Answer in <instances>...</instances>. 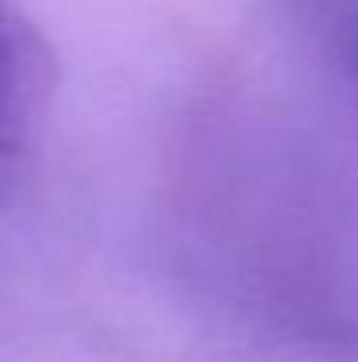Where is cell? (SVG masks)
<instances>
[{"label":"cell","instance_id":"obj_1","mask_svg":"<svg viewBox=\"0 0 358 362\" xmlns=\"http://www.w3.org/2000/svg\"><path fill=\"white\" fill-rule=\"evenodd\" d=\"M54 100V54L39 28L0 0V209L23 185Z\"/></svg>","mask_w":358,"mask_h":362},{"label":"cell","instance_id":"obj_2","mask_svg":"<svg viewBox=\"0 0 358 362\" xmlns=\"http://www.w3.org/2000/svg\"><path fill=\"white\" fill-rule=\"evenodd\" d=\"M320 47L358 81V0H293Z\"/></svg>","mask_w":358,"mask_h":362}]
</instances>
